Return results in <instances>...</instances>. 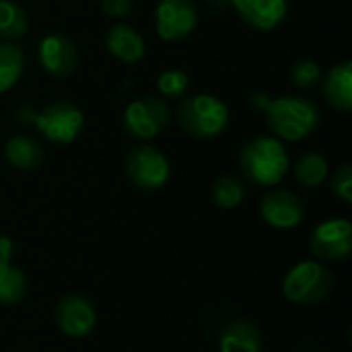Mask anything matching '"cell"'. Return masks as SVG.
<instances>
[{"label":"cell","mask_w":352,"mask_h":352,"mask_svg":"<svg viewBox=\"0 0 352 352\" xmlns=\"http://www.w3.org/2000/svg\"><path fill=\"white\" fill-rule=\"evenodd\" d=\"M27 293V278L8 258H0V303L16 305Z\"/></svg>","instance_id":"ffe728a7"},{"label":"cell","mask_w":352,"mask_h":352,"mask_svg":"<svg viewBox=\"0 0 352 352\" xmlns=\"http://www.w3.org/2000/svg\"><path fill=\"white\" fill-rule=\"evenodd\" d=\"M179 128L192 138H217L221 136L231 120L227 103L210 93L186 95L179 99L175 109Z\"/></svg>","instance_id":"277c9868"},{"label":"cell","mask_w":352,"mask_h":352,"mask_svg":"<svg viewBox=\"0 0 352 352\" xmlns=\"http://www.w3.org/2000/svg\"><path fill=\"white\" fill-rule=\"evenodd\" d=\"M248 190L243 186L241 179L233 177V175H223L219 177L214 184H212V190H210V196H212V202L214 206L223 208V210H231V208H237L243 198H245Z\"/></svg>","instance_id":"7402d4cb"},{"label":"cell","mask_w":352,"mask_h":352,"mask_svg":"<svg viewBox=\"0 0 352 352\" xmlns=\"http://www.w3.org/2000/svg\"><path fill=\"white\" fill-rule=\"evenodd\" d=\"M153 21L163 41H182L198 27L196 0H159Z\"/></svg>","instance_id":"ba28073f"},{"label":"cell","mask_w":352,"mask_h":352,"mask_svg":"<svg viewBox=\"0 0 352 352\" xmlns=\"http://www.w3.org/2000/svg\"><path fill=\"white\" fill-rule=\"evenodd\" d=\"M272 97L270 95H266L264 91H256V93H252L250 95V101H252V105L254 107H258V109H266V105H268V101H270Z\"/></svg>","instance_id":"4316f807"},{"label":"cell","mask_w":352,"mask_h":352,"mask_svg":"<svg viewBox=\"0 0 352 352\" xmlns=\"http://www.w3.org/2000/svg\"><path fill=\"white\" fill-rule=\"evenodd\" d=\"M219 349L221 352H262V332L248 320H235L223 330Z\"/></svg>","instance_id":"e0dca14e"},{"label":"cell","mask_w":352,"mask_h":352,"mask_svg":"<svg viewBox=\"0 0 352 352\" xmlns=\"http://www.w3.org/2000/svg\"><path fill=\"white\" fill-rule=\"evenodd\" d=\"M237 16L256 31H274L289 12V0H229Z\"/></svg>","instance_id":"4fadbf2b"},{"label":"cell","mask_w":352,"mask_h":352,"mask_svg":"<svg viewBox=\"0 0 352 352\" xmlns=\"http://www.w3.org/2000/svg\"><path fill=\"white\" fill-rule=\"evenodd\" d=\"M171 122L169 103L163 97L146 95L134 99L122 111V130L136 140H153L161 136Z\"/></svg>","instance_id":"8992f818"},{"label":"cell","mask_w":352,"mask_h":352,"mask_svg":"<svg viewBox=\"0 0 352 352\" xmlns=\"http://www.w3.org/2000/svg\"><path fill=\"white\" fill-rule=\"evenodd\" d=\"M322 93L330 107L338 111L352 109V62L344 60L334 64L326 76H322Z\"/></svg>","instance_id":"9a60e30c"},{"label":"cell","mask_w":352,"mask_h":352,"mask_svg":"<svg viewBox=\"0 0 352 352\" xmlns=\"http://www.w3.org/2000/svg\"><path fill=\"white\" fill-rule=\"evenodd\" d=\"M293 173L297 184H301L303 188H320L330 175V165L320 153H303L295 161Z\"/></svg>","instance_id":"d6986e66"},{"label":"cell","mask_w":352,"mask_h":352,"mask_svg":"<svg viewBox=\"0 0 352 352\" xmlns=\"http://www.w3.org/2000/svg\"><path fill=\"white\" fill-rule=\"evenodd\" d=\"M16 122L31 124L41 138L52 144H72L82 128H85V113L72 101H52L43 109L35 111L31 107H23L16 111Z\"/></svg>","instance_id":"3957f363"},{"label":"cell","mask_w":352,"mask_h":352,"mask_svg":"<svg viewBox=\"0 0 352 352\" xmlns=\"http://www.w3.org/2000/svg\"><path fill=\"white\" fill-rule=\"evenodd\" d=\"M260 214L266 225L287 231V229H295L303 223L305 204L295 192L276 188L262 196Z\"/></svg>","instance_id":"8fae6325"},{"label":"cell","mask_w":352,"mask_h":352,"mask_svg":"<svg viewBox=\"0 0 352 352\" xmlns=\"http://www.w3.org/2000/svg\"><path fill=\"white\" fill-rule=\"evenodd\" d=\"M124 171L136 188L155 192L167 184L171 165L169 159L153 144H136L126 153Z\"/></svg>","instance_id":"52a82bcc"},{"label":"cell","mask_w":352,"mask_h":352,"mask_svg":"<svg viewBox=\"0 0 352 352\" xmlns=\"http://www.w3.org/2000/svg\"><path fill=\"white\" fill-rule=\"evenodd\" d=\"M37 60L41 68L54 78H66L76 72L80 56L76 43L64 33H47L37 45Z\"/></svg>","instance_id":"30bf717a"},{"label":"cell","mask_w":352,"mask_h":352,"mask_svg":"<svg viewBox=\"0 0 352 352\" xmlns=\"http://www.w3.org/2000/svg\"><path fill=\"white\" fill-rule=\"evenodd\" d=\"M4 157L6 161L21 171H35L43 165L45 151L39 140L27 134L10 136L4 144Z\"/></svg>","instance_id":"2e32d148"},{"label":"cell","mask_w":352,"mask_h":352,"mask_svg":"<svg viewBox=\"0 0 352 352\" xmlns=\"http://www.w3.org/2000/svg\"><path fill=\"white\" fill-rule=\"evenodd\" d=\"M266 124L283 142H299L309 138L322 124L320 107L301 95H283L270 99L266 109Z\"/></svg>","instance_id":"6da1fadb"},{"label":"cell","mask_w":352,"mask_h":352,"mask_svg":"<svg viewBox=\"0 0 352 352\" xmlns=\"http://www.w3.org/2000/svg\"><path fill=\"white\" fill-rule=\"evenodd\" d=\"M289 76L293 80V85L301 91H309V89H316L320 82H322V66L316 62V60H297L291 70H289Z\"/></svg>","instance_id":"cb8c5ba5"},{"label":"cell","mask_w":352,"mask_h":352,"mask_svg":"<svg viewBox=\"0 0 352 352\" xmlns=\"http://www.w3.org/2000/svg\"><path fill=\"white\" fill-rule=\"evenodd\" d=\"M29 29L25 8L16 0H0V39L16 41Z\"/></svg>","instance_id":"44dd1931"},{"label":"cell","mask_w":352,"mask_h":352,"mask_svg":"<svg viewBox=\"0 0 352 352\" xmlns=\"http://www.w3.org/2000/svg\"><path fill=\"white\" fill-rule=\"evenodd\" d=\"M105 50L124 64H136L146 54L144 37L126 23H116L105 31Z\"/></svg>","instance_id":"5bb4252c"},{"label":"cell","mask_w":352,"mask_h":352,"mask_svg":"<svg viewBox=\"0 0 352 352\" xmlns=\"http://www.w3.org/2000/svg\"><path fill=\"white\" fill-rule=\"evenodd\" d=\"M54 320L58 330L68 336V338H85L93 332L97 324V314L91 305L80 295H66L58 301Z\"/></svg>","instance_id":"7c38bea8"},{"label":"cell","mask_w":352,"mask_h":352,"mask_svg":"<svg viewBox=\"0 0 352 352\" xmlns=\"http://www.w3.org/2000/svg\"><path fill=\"white\" fill-rule=\"evenodd\" d=\"M239 165L241 173L252 184L274 188L285 179L291 159L285 142L276 136H256L243 144L239 153Z\"/></svg>","instance_id":"7a4b0ae2"},{"label":"cell","mask_w":352,"mask_h":352,"mask_svg":"<svg viewBox=\"0 0 352 352\" xmlns=\"http://www.w3.org/2000/svg\"><path fill=\"white\" fill-rule=\"evenodd\" d=\"M157 89H159V95L165 101H179L182 97L188 95L190 76H188V72H184L179 68H169V70L159 74Z\"/></svg>","instance_id":"603a6c76"},{"label":"cell","mask_w":352,"mask_h":352,"mask_svg":"<svg viewBox=\"0 0 352 352\" xmlns=\"http://www.w3.org/2000/svg\"><path fill=\"white\" fill-rule=\"evenodd\" d=\"M330 188L336 198L342 202H352V165L342 163L332 175H330Z\"/></svg>","instance_id":"d4e9b609"},{"label":"cell","mask_w":352,"mask_h":352,"mask_svg":"<svg viewBox=\"0 0 352 352\" xmlns=\"http://www.w3.org/2000/svg\"><path fill=\"white\" fill-rule=\"evenodd\" d=\"M25 72V52L14 41L0 39V95L10 91Z\"/></svg>","instance_id":"ac0fdd59"},{"label":"cell","mask_w":352,"mask_h":352,"mask_svg":"<svg viewBox=\"0 0 352 352\" xmlns=\"http://www.w3.org/2000/svg\"><path fill=\"white\" fill-rule=\"evenodd\" d=\"M332 289L334 274L316 260L293 266L283 280V293L295 305H316L324 301Z\"/></svg>","instance_id":"5b68a950"},{"label":"cell","mask_w":352,"mask_h":352,"mask_svg":"<svg viewBox=\"0 0 352 352\" xmlns=\"http://www.w3.org/2000/svg\"><path fill=\"white\" fill-rule=\"evenodd\" d=\"M309 250L320 262H342L352 252V225L346 219L320 223L309 237Z\"/></svg>","instance_id":"9c48e42d"},{"label":"cell","mask_w":352,"mask_h":352,"mask_svg":"<svg viewBox=\"0 0 352 352\" xmlns=\"http://www.w3.org/2000/svg\"><path fill=\"white\" fill-rule=\"evenodd\" d=\"M132 0H101V12L109 19H124L132 12Z\"/></svg>","instance_id":"484cf974"}]
</instances>
